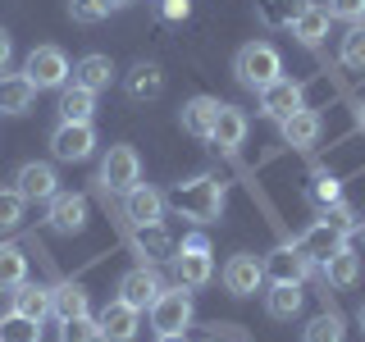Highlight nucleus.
Instances as JSON below:
<instances>
[{
    "instance_id": "7c9ffc66",
    "label": "nucleus",
    "mask_w": 365,
    "mask_h": 342,
    "mask_svg": "<svg viewBox=\"0 0 365 342\" xmlns=\"http://www.w3.org/2000/svg\"><path fill=\"white\" fill-rule=\"evenodd\" d=\"M311 5V0H260V23L274 32H283V28H292L297 14Z\"/></svg>"
},
{
    "instance_id": "a878e982",
    "label": "nucleus",
    "mask_w": 365,
    "mask_h": 342,
    "mask_svg": "<svg viewBox=\"0 0 365 342\" xmlns=\"http://www.w3.org/2000/svg\"><path fill=\"white\" fill-rule=\"evenodd\" d=\"M73 83L87 87V91H106L114 83V60H110V55H101V51L83 55V60L73 64Z\"/></svg>"
},
{
    "instance_id": "39448f33",
    "label": "nucleus",
    "mask_w": 365,
    "mask_h": 342,
    "mask_svg": "<svg viewBox=\"0 0 365 342\" xmlns=\"http://www.w3.org/2000/svg\"><path fill=\"white\" fill-rule=\"evenodd\" d=\"M142 182V155L133 146H110L106 160H101V187L106 192H133Z\"/></svg>"
},
{
    "instance_id": "6ab92c4d",
    "label": "nucleus",
    "mask_w": 365,
    "mask_h": 342,
    "mask_svg": "<svg viewBox=\"0 0 365 342\" xmlns=\"http://www.w3.org/2000/svg\"><path fill=\"white\" fill-rule=\"evenodd\" d=\"M37 105V87L28 73H0V114H28Z\"/></svg>"
},
{
    "instance_id": "0eeeda50",
    "label": "nucleus",
    "mask_w": 365,
    "mask_h": 342,
    "mask_svg": "<svg viewBox=\"0 0 365 342\" xmlns=\"http://www.w3.org/2000/svg\"><path fill=\"white\" fill-rule=\"evenodd\" d=\"M96 151V128L91 123H60L51 133V155L64 160V165H83Z\"/></svg>"
},
{
    "instance_id": "ea45409f",
    "label": "nucleus",
    "mask_w": 365,
    "mask_h": 342,
    "mask_svg": "<svg viewBox=\"0 0 365 342\" xmlns=\"http://www.w3.org/2000/svg\"><path fill=\"white\" fill-rule=\"evenodd\" d=\"M155 5H160V14L174 19V23H182V19L192 14V0H155Z\"/></svg>"
},
{
    "instance_id": "9d476101",
    "label": "nucleus",
    "mask_w": 365,
    "mask_h": 342,
    "mask_svg": "<svg viewBox=\"0 0 365 342\" xmlns=\"http://www.w3.org/2000/svg\"><path fill=\"white\" fill-rule=\"evenodd\" d=\"M260 288H265V265H260L256 256H247V251L228 256V265H224V292L228 296H256Z\"/></svg>"
},
{
    "instance_id": "423d86ee",
    "label": "nucleus",
    "mask_w": 365,
    "mask_h": 342,
    "mask_svg": "<svg viewBox=\"0 0 365 342\" xmlns=\"http://www.w3.org/2000/svg\"><path fill=\"white\" fill-rule=\"evenodd\" d=\"M87 214H91V201L83 197V192H55V197L46 201V224H51L55 233H64V237L83 233Z\"/></svg>"
},
{
    "instance_id": "a211bd4d",
    "label": "nucleus",
    "mask_w": 365,
    "mask_h": 342,
    "mask_svg": "<svg viewBox=\"0 0 365 342\" xmlns=\"http://www.w3.org/2000/svg\"><path fill=\"white\" fill-rule=\"evenodd\" d=\"M220 105H224V100H215V96H192L187 105L178 110L182 133H192V137H201V142H210V128H215V119H220Z\"/></svg>"
},
{
    "instance_id": "37998d69",
    "label": "nucleus",
    "mask_w": 365,
    "mask_h": 342,
    "mask_svg": "<svg viewBox=\"0 0 365 342\" xmlns=\"http://www.w3.org/2000/svg\"><path fill=\"white\" fill-rule=\"evenodd\" d=\"M155 342H187V333H160Z\"/></svg>"
},
{
    "instance_id": "ddd939ff",
    "label": "nucleus",
    "mask_w": 365,
    "mask_h": 342,
    "mask_svg": "<svg viewBox=\"0 0 365 342\" xmlns=\"http://www.w3.org/2000/svg\"><path fill=\"white\" fill-rule=\"evenodd\" d=\"M306 105V91L302 83H292V78H274L269 87H260V114L265 119H288L292 110Z\"/></svg>"
},
{
    "instance_id": "58836bf2",
    "label": "nucleus",
    "mask_w": 365,
    "mask_h": 342,
    "mask_svg": "<svg viewBox=\"0 0 365 342\" xmlns=\"http://www.w3.org/2000/svg\"><path fill=\"white\" fill-rule=\"evenodd\" d=\"M329 19H342V23H365V0H329Z\"/></svg>"
},
{
    "instance_id": "dca6fc26",
    "label": "nucleus",
    "mask_w": 365,
    "mask_h": 342,
    "mask_svg": "<svg viewBox=\"0 0 365 342\" xmlns=\"http://www.w3.org/2000/svg\"><path fill=\"white\" fill-rule=\"evenodd\" d=\"M292 247H297V251H302V256H306V260H311V265H324V260H329V256H334V251H338V247H347V237H342V233H338V228H329V224H319V219H315V224H311V228H306V233H302V237H297V242H292Z\"/></svg>"
},
{
    "instance_id": "f257e3e1",
    "label": "nucleus",
    "mask_w": 365,
    "mask_h": 342,
    "mask_svg": "<svg viewBox=\"0 0 365 342\" xmlns=\"http://www.w3.org/2000/svg\"><path fill=\"white\" fill-rule=\"evenodd\" d=\"M165 205H174L182 219H192V224H215V219H224L228 192H224L220 178L201 174V178H192V182H178V187L165 197Z\"/></svg>"
},
{
    "instance_id": "9b49d317",
    "label": "nucleus",
    "mask_w": 365,
    "mask_h": 342,
    "mask_svg": "<svg viewBox=\"0 0 365 342\" xmlns=\"http://www.w3.org/2000/svg\"><path fill=\"white\" fill-rule=\"evenodd\" d=\"M14 192L23 201H51L55 192H60V174H55V165H46V160H28L14 174Z\"/></svg>"
},
{
    "instance_id": "79ce46f5",
    "label": "nucleus",
    "mask_w": 365,
    "mask_h": 342,
    "mask_svg": "<svg viewBox=\"0 0 365 342\" xmlns=\"http://www.w3.org/2000/svg\"><path fill=\"white\" fill-rule=\"evenodd\" d=\"M178 247H182V251H210V237H205V233H187Z\"/></svg>"
},
{
    "instance_id": "a19ab883",
    "label": "nucleus",
    "mask_w": 365,
    "mask_h": 342,
    "mask_svg": "<svg viewBox=\"0 0 365 342\" xmlns=\"http://www.w3.org/2000/svg\"><path fill=\"white\" fill-rule=\"evenodd\" d=\"M9 60H14V37L0 28V73H9Z\"/></svg>"
},
{
    "instance_id": "7ed1b4c3",
    "label": "nucleus",
    "mask_w": 365,
    "mask_h": 342,
    "mask_svg": "<svg viewBox=\"0 0 365 342\" xmlns=\"http://www.w3.org/2000/svg\"><path fill=\"white\" fill-rule=\"evenodd\" d=\"M23 73L32 78L37 91H60V87H68V78H73V64H68V55L60 46H32L28 60H23Z\"/></svg>"
},
{
    "instance_id": "f704fd0d",
    "label": "nucleus",
    "mask_w": 365,
    "mask_h": 342,
    "mask_svg": "<svg viewBox=\"0 0 365 342\" xmlns=\"http://www.w3.org/2000/svg\"><path fill=\"white\" fill-rule=\"evenodd\" d=\"M23 201L14 187H0V233H9V228H19L23 224Z\"/></svg>"
},
{
    "instance_id": "c9c22d12",
    "label": "nucleus",
    "mask_w": 365,
    "mask_h": 342,
    "mask_svg": "<svg viewBox=\"0 0 365 342\" xmlns=\"http://www.w3.org/2000/svg\"><path fill=\"white\" fill-rule=\"evenodd\" d=\"M311 201L319 205V210H324V205H334V201H342V182H338L334 174H324V169H319V174L311 178Z\"/></svg>"
},
{
    "instance_id": "20e7f679",
    "label": "nucleus",
    "mask_w": 365,
    "mask_h": 342,
    "mask_svg": "<svg viewBox=\"0 0 365 342\" xmlns=\"http://www.w3.org/2000/svg\"><path fill=\"white\" fill-rule=\"evenodd\" d=\"M192 315H197L192 292H187V288H165V292L155 296V306H151V328H155V338H160V333H187Z\"/></svg>"
},
{
    "instance_id": "4c0bfd02",
    "label": "nucleus",
    "mask_w": 365,
    "mask_h": 342,
    "mask_svg": "<svg viewBox=\"0 0 365 342\" xmlns=\"http://www.w3.org/2000/svg\"><path fill=\"white\" fill-rule=\"evenodd\" d=\"M106 14H110V0H68V19L73 23H87L91 28V23H101Z\"/></svg>"
},
{
    "instance_id": "c85d7f7f",
    "label": "nucleus",
    "mask_w": 365,
    "mask_h": 342,
    "mask_svg": "<svg viewBox=\"0 0 365 342\" xmlns=\"http://www.w3.org/2000/svg\"><path fill=\"white\" fill-rule=\"evenodd\" d=\"M28 279V256L14 242H0V292H14Z\"/></svg>"
},
{
    "instance_id": "de8ad7c7",
    "label": "nucleus",
    "mask_w": 365,
    "mask_h": 342,
    "mask_svg": "<svg viewBox=\"0 0 365 342\" xmlns=\"http://www.w3.org/2000/svg\"><path fill=\"white\" fill-rule=\"evenodd\" d=\"M210 342H215V338H210Z\"/></svg>"
},
{
    "instance_id": "f3484780",
    "label": "nucleus",
    "mask_w": 365,
    "mask_h": 342,
    "mask_svg": "<svg viewBox=\"0 0 365 342\" xmlns=\"http://www.w3.org/2000/svg\"><path fill=\"white\" fill-rule=\"evenodd\" d=\"M279 133H283V142L292 146V151H311V146L319 142V133H324V123H319V114L315 110H292L288 119H279Z\"/></svg>"
},
{
    "instance_id": "c03bdc74",
    "label": "nucleus",
    "mask_w": 365,
    "mask_h": 342,
    "mask_svg": "<svg viewBox=\"0 0 365 342\" xmlns=\"http://www.w3.org/2000/svg\"><path fill=\"white\" fill-rule=\"evenodd\" d=\"M128 5H137V0H110V9H128Z\"/></svg>"
},
{
    "instance_id": "473e14b6",
    "label": "nucleus",
    "mask_w": 365,
    "mask_h": 342,
    "mask_svg": "<svg viewBox=\"0 0 365 342\" xmlns=\"http://www.w3.org/2000/svg\"><path fill=\"white\" fill-rule=\"evenodd\" d=\"M338 55H342V64H347V68H361V73H365V23H351V28L342 32Z\"/></svg>"
},
{
    "instance_id": "1a4fd4ad",
    "label": "nucleus",
    "mask_w": 365,
    "mask_h": 342,
    "mask_svg": "<svg viewBox=\"0 0 365 342\" xmlns=\"http://www.w3.org/2000/svg\"><path fill=\"white\" fill-rule=\"evenodd\" d=\"M123 219H128L133 228L165 224V192L151 187V182H137L133 192H123Z\"/></svg>"
},
{
    "instance_id": "f8f14e48",
    "label": "nucleus",
    "mask_w": 365,
    "mask_h": 342,
    "mask_svg": "<svg viewBox=\"0 0 365 342\" xmlns=\"http://www.w3.org/2000/svg\"><path fill=\"white\" fill-rule=\"evenodd\" d=\"M160 292H165V283H160L155 265H133V269L119 279V296H123L128 306H137V311H151Z\"/></svg>"
},
{
    "instance_id": "412c9836",
    "label": "nucleus",
    "mask_w": 365,
    "mask_h": 342,
    "mask_svg": "<svg viewBox=\"0 0 365 342\" xmlns=\"http://www.w3.org/2000/svg\"><path fill=\"white\" fill-rule=\"evenodd\" d=\"M319 269H324L329 288H356V283H361V251L356 247H338Z\"/></svg>"
},
{
    "instance_id": "6e6552de",
    "label": "nucleus",
    "mask_w": 365,
    "mask_h": 342,
    "mask_svg": "<svg viewBox=\"0 0 365 342\" xmlns=\"http://www.w3.org/2000/svg\"><path fill=\"white\" fill-rule=\"evenodd\" d=\"M96 328H101V342H133L137 328H142V311L128 306L123 296L106 301V311L96 315Z\"/></svg>"
},
{
    "instance_id": "5701e85b",
    "label": "nucleus",
    "mask_w": 365,
    "mask_h": 342,
    "mask_svg": "<svg viewBox=\"0 0 365 342\" xmlns=\"http://www.w3.org/2000/svg\"><path fill=\"white\" fill-rule=\"evenodd\" d=\"M55 114H60V123H91V114H96V91L68 83L60 87V105H55Z\"/></svg>"
},
{
    "instance_id": "f03ea898",
    "label": "nucleus",
    "mask_w": 365,
    "mask_h": 342,
    "mask_svg": "<svg viewBox=\"0 0 365 342\" xmlns=\"http://www.w3.org/2000/svg\"><path fill=\"white\" fill-rule=\"evenodd\" d=\"M233 78H237L242 87H251V91L269 87L274 78H283V55H279V46H274V41H247L242 51L233 55Z\"/></svg>"
},
{
    "instance_id": "2f4dec72",
    "label": "nucleus",
    "mask_w": 365,
    "mask_h": 342,
    "mask_svg": "<svg viewBox=\"0 0 365 342\" xmlns=\"http://www.w3.org/2000/svg\"><path fill=\"white\" fill-rule=\"evenodd\" d=\"M0 342H41V324L23 315H0Z\"/></svg>"
},
{
    "instance_id": "2eb2a0df",
    "label": "nucleus",
    "mask_w": 365,
    "mask_h": 342,
    "mask_svg": "<svg viewBox=\"0 0 365 342\" xmlns=\"http://www.w3.org/2000/svg\"><path fill=\"white\" fill-rule=\"evenodd\" d=\"M260 265H265V283H302L311 274V260L297 247H274Z\"/></svg>"
},
{
    "instance_id": "e433bc0d",
    "label": "nucleus",
    "mask_w": 365,
    "mask_h": 342,
    "mask_svg": "<svg viewBox=\"0 0 365 342\" xmlns=\"http://www.w3.org/2000/svg\"><path fill=\"white\" fill-rule=\"evenodd\" d=\"M60 342H101V328L91 315H78V319H64L60 328Z\"/></svg>"
},
{
    "instance_id": "4468645a",
    "label": "nucleus",
    "mask_w": 365,
    "mask_h": 342,
    "mask_svg": "<svg viewBox=\"0 0 365 342\" xmlns=\"http://www.w3.org/2000/svg\"><path fill=\"white\" fill-rule=\"evenodd\" d=\"M169 260H174V283H178V288H205V283H210L215 279V256H210V251H174V256H169Z\"/></svg>"
},
{
    "instance_id": "72a5a7b5",
    "label": "nucleus",
    "mask_w": 365,
    "mask_h": 342,
    "mask_svg": "<svg viewBox=\"0 0 365 342\" xmlns=\"http://www.w3.org/2000/svg\"><path fill=\"white\" fill-rule=\"evenodd\" d=\"M319 224H329V228H338L342 237H351V233H361V219H356V210H351L347 201H334V205H324L319 210Z\"/></svg>"
},
{
    "instance_id": "bb28decb",
    "label": "nucleus",
    "mask_w": 365,
    "mask_h": 342,
    "mask_svg": "<svg viewBox=\"0 0 365 342\" xmlns=\"http://www.w3.org/2000/svg\"><path fill=\"white\" fill-rule=\"evenodd\" d=\"M123 91H128L133 100H155L160 91H165V73H160V64H133L128 73H123Z\"/></svg>"
},
{
    "instance_id": "aec40b11",
    "label": "nucleus",
    "mask_w": 365,
    "mask_h": 342,
    "mask_svg": "<svg viewBox=\"0 0 365 342\" xmlns=\"http://www.w3.org/2000/svg\"><path fill=\"white\" fill-rule=\"evenodd\" d=\"M9 311L14 315H23V319H37V324H46V319H51L55 311H51V288H41V283H28L23 279L14 292H9Z\"/></svg>"
},
{
    "instance_id": "4be33fe9",
    "label": "nucleus",
    "mask_w": 365,
    "mask_h": 342,
    "mask_svg": "<svg viewBox=\"0 0 365 342\" xmlns=\"http://www.w3.org/2000/svg\"><path fill=\"white\" fill-rule=\"evenodd\" d=\"M247 114L237 110V105H220V119H215V128H210V142L220 146V151H237V146L247 142Z\"/></svg>"
},
{
    "instance_id": "393cba45",
    "label": "nucleus",
    "mask_w": 365,
    "mask_h": 342,
    "mask_svg": "<svg viewBox=\"0 0 365 342\" xmlns=\"http://www.w3.org/2000/svg\"><path fill=\"white\" fill-rule=\"evenodd\" d=\"M302 306H306V292H302V283H269V292H265V311L269 319H297L302 315Z\"/></svg>"
},
{
    "instance_id": "a18cd8bd",
    "label": "nucleus",
    "mask_w": 365,
    "mask_h": 342,
    "mask_svg": "<svg viewBox=\"0 0 365 342\" xmlns=\"http://www.w3.org/2000/svg\"><path fill=\"white\" fill-rule=\"evenodd\" d=\"M356 324H361V333H365V301H361V311H356Z\"/></svg>"
},
{
    "instance_id": "b1692460",
    "label": "nucleus",
    "mask_w": 365,
    "mask_h": 342,
    "mask_svg": "<svg viewBox=\"0 0 365 342\" xmlns=\"http://www.w3.org/2000/svg\"><path fill=\"white\" fill-rule=\"evenodd\" d=\"M329 23H334V19H329V9H324V5H315V0H311V5H306L302 14H297V23H292L288 32H292V37L306 46V51H315V46L329 37Z\"/></svg>"
},
{
    "instance_id": "cd10ccee",
    "label": "nucleus",
    "mask_w": 365,
    "mask_h": 342,
    "mask_svg": "<svg viewBox=\"0 0 365 342\" xmlns=\"http://www.w3.org/2000/svg\"><path fill=\"white\" fill-rule=\"evenodd\" d=\"M51 311H55V319H78V315H87L91 306H87V288L83 283H55L51 288Z\"/></svg>"
},
{
    "instance_id": "c756f323",
    "label": "nucleus",
    "mask_w": 365,
    "mask_h": 342,
    "mask_svg": "<svg viewBox=\"0 0 365 342\" xmlns=\"http://www.w3.org/2000/svg\"><path fill=\"white\" fill-rule=\"evenodd\" d=\"M302 342H347V324L338 311H319L311 324L302 328Z\"/></svg>"
},
{
    "instance_id": "49530a36",
    "label": "nucleus",
    "mask_w": 365,
    "mask_h": 342,
    "mask_svg": "<svg viewBox=\"0 0 365 342\" xmlns=\"http://www.w3.org/2000/svg\"><path fill=\"white\" fill-rule=\"evenodd\" d=\"M356 123H361V128H365V100H361V105H356Z\"/></svg>"
}]
</instances>
